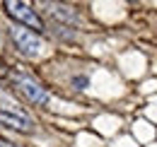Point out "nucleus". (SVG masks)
I'll list each match as a JSON object with an SVG mask.
<instances>
[{
    "instance_id": "f257e3e1",
    "label": "nucleus",
    "mask_w": 157,
    "mask_h": 147,
    "mask_svg": "<svg viewBox=\"0 0 157 147\" xmlns=\"http://www.w3.org/2000/svg\"><path fill=\"white\" fill-rule=\"evenodd\" d=\"M0 123L12 130H20V133H32L34 130L32 116L7 94H0Z\"/></svg>"
},
{
    "instance_id": "f03ea898",
    "label": "nucleus",
    "mask_w": 157,
    "mask_h": 147,
    "mask_svg": "<svg viewBox=\"0 0 157 147\" xmlns=\"http://www.w3.org/2000/svg\"><path fill=\"white\" fill-rule=\"evenodd\" d=\"M10 80H12V87H15L29 104L46 106V104L51 101V94L46 92V87H41V82H36L32 75L22 73V70H15V73L10 75Z\"/></svg>"
},
{
    "instance_id": "7ed1b4c3",
    "label": "nucleus",
    "mask_w": 157,
    "mask_h": 147,
    "mask_svg": "<svg viewBox=\"0 0 157 147\" xmlns=\"http://www.w3.org/2000/svg\"><path fill=\"white\" fill-rule=\"evenodd\" d=\"M10 39H12L15 48L22 55H27V58H36L44 51V39L39 34H34L32 29L22 27V24H12L10 27Z\"/></svg>"
},
{
    "instance_id": "20e7f679",
    "label": "nucleus",
    "mask_w": 157,
    "mask_h": 147,
    "mask_svg": "<svg viewBox=\"0 0 157 147\" xmlns=\"http://www.w3.org/2000/svg\"><path fill=\"white\" fill-rule=\"evenodd\" d=\"M5 10H7V15L15 19H20L22 27H27V29H32L34 34H39L44 32V19L36 15V10L29 5V2H5Z\"/></svg>"
},
{
    "instance_id": "39448f33",
    "label": "nucleus",
    "mask_w": 157,
    "mask_h": 147,
    "mask_svg": "<svg viewBox=\"0 0 157 147\" xmlns=\"http://www.w3.org/2000/svg\"><path fill=\"white\" fill-rule=\"evenodd\" d=\"M48 15L56 17L58 22H65V24H78V15L70 7H63V5H48Z\"/></svg>"
},
{
    "instance_id": "423d86ee",
    "label": "nucleus",
    "mask_w": 157,
    "mask_h": 147,
    "mask_svg": "<svg viewBox=\"0 0 157 147\" xmlns=\"http://www.w3.org/2000/svg\"><path fill=\"white\" fill-rule=\"evenodd\" d=\"M0 147H20V145H15V142H7V140H0Z\"/></svg>"
},
{
    "instance_id": "0eeeda50",
    "label": "nucleus",
    "mask_w": 157,
    "mask_h": 147,
    "mask_svg": "<svg viewBox=\"0 0 157 147\" xmlns=\"http://www.w3.org/2000/svg\"><path fill=\"white\" fill-rule=\"evenodd\" d=\"M5 73H7V70H5V68H2V63H0V77H2Z\"/></svg>"
}]
</instances>
